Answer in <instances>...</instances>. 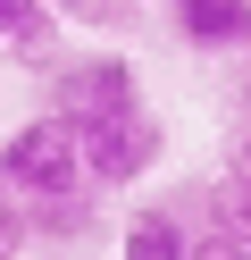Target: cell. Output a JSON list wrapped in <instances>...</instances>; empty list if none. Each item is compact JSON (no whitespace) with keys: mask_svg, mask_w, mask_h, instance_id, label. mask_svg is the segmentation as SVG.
I'll list each match as a JSON object with an SVG mask.
<instances>
[{"mask_svg":"<svg viewBox=\"0 0 251 260\" xmlns=\"http://www.w3.org/2000/svg\"><path fill=\"white\" fill-rule=\"evenodd\" d=\"M134 109H142V84H134V59H126V51H92V59H67V68L50 76V118H59L76 143H92L100 126L134 118Z\"/></svg>","mask_w":251,"mask_h":260,"instance_id":"obj_1","label":"cell"},{"mask_svg":"<svg viewBox=\"0 0 251 260\" xmlns=\"http://www.w3.org/2000/svg\"><path fill=\"white\" fill-rule=\"evenodd\" d=\"M0 185L17 202H67V193H92L84 176V143L67 135L59 118H25L9 143H0Z\"/></svg>","mask_w":251,"mask_h":260,"instance_id":"obj_2","label":"cell"},{"mask_svg":"<svg viewBox=\"0 0 251 260\" xmlns=\"http://www.w3.org/2000/svg\"><path fill=\"white\" fill-rule=\"evenodd\" d=\"M159 151H167V126L151 118V109H134V118L100 126V135L84 143V176H92V185H142V176L159 168Z\"/></svg>","mask_w":251,"mask_h":260,"instance_id":"obj_3","label":"cell"},{"mask_svg":"<svg viewBox=\"0 0 251 260\" xmlns=\"http://www.w3.org/2000/svg\"><path fill=\"white\" fill-rule=\"evenodd\" d=\"M184 51H251V0H167Z\"/></svg>","mask_w":251,"mask_h":260,"instance_id":"obj_4","label":"cell"},{"mask_svg":"<svg viewBox=\"0 0 251 260\" xmlns=\"http://www.w3.org/2000/svg\"><path fill=\"white\" fill-rule=\"evenodd\" d=\"M193 243H201V235H193L167 202H142V210L126 218V252H117V260H193Z\"/></svg>","mask_w":251,"mask_h":260,"instance_id":"obj_5","label":"cell"},{"mask_svg":"<svg viewBox=\"0 0 251 260\" xmlns=\"http://www.w3.org/2000/svg\"><path fill=\"white\" fill-rule=\"evenodd\" d=\"M0 42H9L25 68H50V42H59V9H50V0H0Z\"/></svg>","mask_w":251,"mask_h":260,"instance_id":"obj_6","label":"cell"},{"mask_svg":"<svg viewBox=\"0 0 251 260\" xmlns=\"http://www.w3.org/2000/svg\"><path fill=\"white\" fill-rule=\"evenodd\" d=\"M209 210H218V235H243L251 243V176H226V185L209 193Z\"/></svg>","mask_w":251,"mask_h":260,"instance_id":"obj_7","label":"cell"},{"mask_svg":"<svg viewBox=\"0 0 251 260\" xmlns=\"http://www.w3.org/2000/svg\"><path fill=\"white\" fill-rule=\"evenodd\" d=\"M59 17H76V25H126L134 17V0H50Z\"/></svg>","mask_w":251,"mask_h":260,"instance_id":"obj_8","label":"cell"},{"mask_svg":"<svg viewBox=\"0 0 251 260\" xmlns=\"http://www.w3.org/2000/svg\"><path fill=\"white\" fill-rule=\"evenodd\" d=\"M33 210H42L50 235H76V226H84V193H67V202H33Z\"/></svg>","mask_w":251,"mask_h":260,"instance_id":"obj_9","label":"cell"},{"mask_svg":"<svg viewBox=\"0 0 251 260\" xmlns=\"http://www.w3.org/2000/svg\"><path fill=\"white\" fill-rule=\"evenodd\" d=\"M193 260H251V243H243V235H218V226H209V235L193 243Z\"/></svg>","mask_w":251,"mask_h":260,"instance_id":"obj_10","label":"cell"},{"mask_svg":"<svg viewBox=\"0 0 251 260\" xmlns=\"http://www.w3.org/2000/svg\"><path fill=\"white\" fill-rule=\"evenodd\" d=\"M0 193H9V185H0ZM17 243H25V218L0 202V260H17Z\"/></svg>","mask_w":251,"mask_h":260,"instance_id":"obj_11","label":"cell"},{"mask_svg":"<svg viewBox=\"0 0 251 260\" xmlns=\"http://www.w3.org/2000/svg\"><path fill=\"white\" fill-rule=\"evenodd\" d=\"M234 109L251 118V51H243V76H234Z\"/></svg>","mask_w":251,"mask_h":260,"instance_id":"obj_12","label":"cell"},{"mask_svg":"<svg viewBox=\"0 0 251 260\" xmlns=\"http://www.w3.org/2000/svg\"><path fill=\"white\" fill-rule=\"evenodd\" d=\"M234 176H251V126H243V143H234Z\"/></svg>","mask_w":251,"mask_h":260,"instance_id":"obj_13","label":"cell"}]
</instances>
